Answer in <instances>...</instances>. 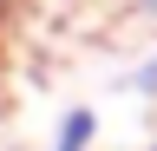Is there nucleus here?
Listing matches in <instances>:
<instances>
[{
  "instance_id": "4",
  "label": "nucleus",
  "mask_w": 157,
  "mask_h": 151,
  "mask_svg": "<svg viewBox=\"0 0 157 151\" xmlns=\"http://www.w3.org/2000/svg\"><path fill=\"white\" fill-rule=\"evenodd\" d=\"M151 151H157V138H151Z\"/></svg>"
},
{
  "instance_id": "2",
  "label": "nucleus",
  "mask_w": 157,
  "mask_h": 151,
  "mask_svg": "<svg viewBox=\"0 0 157 151\" xmlns=\"http://www.w3.org/2000/svg\"><path fill=\"white\" fill-rule=\"evenodd\" d=\"M131 92H137V99H157V53H151V59L131 72Z\"/></svg>"
},
{
  "instance_id": "1",
  "label": "nucleus",
  "mask_w": 157,
  "mask_h": 151,
  "mask_svg": "<svg viewBox=\"0 0 157 151\" xmlns=\"http://www.w3.org/2000/svg\"><path fill=\"white\" fill-rule=\"evenodd\" d=\"M92 138H98V112L72 105L66 118H59V131H52V151H92Z\"/></svg>"
},
{
  "instance_id": "3",
  "label": "nucleus",
  "mask_w": 157,
  "mask_h": 151,
  "mask_svg": "<svg viewBox=\"0 0 157 151\" xmlns=\"http://www.w3.org/2000/svg\"><path fill=\"white\" fill-rule=\"evenodd\" d=\"M144 7H151V13H157V0H144Z\"/></svg>"
}]
</instances>
